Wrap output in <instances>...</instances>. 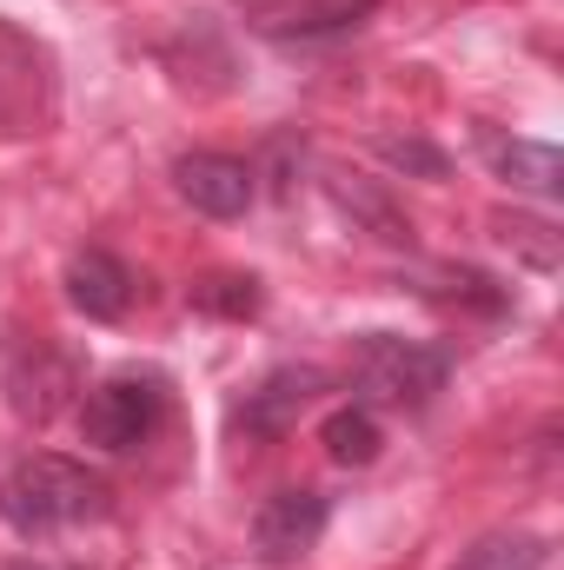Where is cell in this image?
<instances>
[{
  "mask_svg": "<svg viewBox=\"0 0 564 570\" xmlns=\"http://www.w3.org/2000/svg\"><path fill=\"white\" fill-rule=\"evenodd\" d=\"M379 0H253L246 20L273 40H325V33H346L372 13Z\"/></svg>",
  "mask_w": 564,
  "mask_h": 570,
  "instance_id": "ba28073f",
  "label": "cell"
},
{
  "mask_svg": "<svg viewBox=\"0 0 564 570\" xmlns=\"http://www.w3.org/2000/svg\"><path fill=\"white\" fill-rule=\"evenodd\" d=\"M40 114H47V60L27 33L0 27V127L27 134Z\"/></svg>",
  "mask_w": 564,
  "mask_h": 570,
  "instance_id": "8992f818",
  "label": "cell"
},
{
  "mask_svg": "<svg viewBox=\"0 0 564 570\" xmlns=\"http://www.w3.org/2000/svg\"><path fill=\"white\" fill-rule=\"evenodd\" d=\"M13 570H47V564H13Z\"/></svg>",
  "mask_w": 564,
  "mask_h": 570,
  "instance_id": "e0dca14e",
  "label": "cell"
},
{
  "mask_svg": "<svg viewBox=\"0 0 564 570\" xmlns=\"http://www.w3.org/2000/svg\"><path fill=\"white\" fill-rule=\"evenodd\" d=\"M193 305L220 312V318H253L260 312V279L253 273H213V279L193 285Z\"/></svg>",
  "mask_w": 564,
  "mask_h": 570,
  "instance_id": "4fadbf2b",
  "label": "cell"
},
{
  "mask_svg": "<svg viewBox=\"0 0 564 570\" xmlns=\"http://www.w3.org/2000/svg\"><path fill=\"white\" fill-rule=\"evenodd\" d=\"M107 511V484L74 464V458H54V451H33L20 458L13 471H0V518L20 531V538H47V531H67V524H87Z\"/></svg>",
  "mask_w": 564,
  "mask_h": 570,
  "instance_id": "6da1fadb",
  "label": "cell"
},
{
  "mask_svg": "<svg viewBox=\"0 0 564 570\" xmlns=\"http://www.w3.org/2000/svg\"><path fill=\"white\" fill-rule=\"evenodd\" d=\"M492 166L512 179V186H532V193H558L564 186V153L545 140H485Z\"/></svg>",
  "mask_w": 564,
  "mask_h": 570,
  "instance_id": "8fae6325",
  "label": "cell"
},
{
  "mask_svg": "<svg viewBox=\"0 0 564 570\" xmlns=\"http://www.w3.org/2000/svg\"><path fill=\"white\" fill-rule=\"evenodd\" d=\"M379 153L392 159V166H412V173H425V179H438L445 173V153L425 140H399V134H379Z\"/></svg>",
  "mask_w": 564,
  "mask_h": 570,
  "instance_id": "2e32d148",
  "label": "cell"
},
{
  "mask_svg": "<svg viewBox=\"0 0 564 570\" xmlns=\"http://www.w3.org/2000/svg\"><path fill=\"white\" fill-rule=\"evenodd\" d=\"M319 392H325V372H319V365H285V372H273L260 392H246L240 431H246V438H285Z\"/></svg>",
  "mask_w": 564,
  "mask_h": 570,
  "instance_id": "52a82bcc",
  "label": "cell"
},
{
  "mask_svg": "<svg viewBox=\"0 0 564 570\" xmlns=\"http://www.w3.org/2000/svg\"><path fill=\"white\" fill-rule=\"evenodd\" d=\"M67 399H74V365H67V352H54V345L33 338V352H20L13 372H7V405H13L20 419L47 425Z\"/></svg>",
  "mask_w": 564,
  "mask_h": 570,
  "instance_id": "9c48e42d",
  "label": "cell"
},
{
  "mask_svg": "<svg viewBox=\"0 0 564 570\" xmlns=\"http://www.w3.org/2000/svg\"><path fill=\"white\" fill-rule=\"evenodd\" d=\"M67 298L87 312V318H120L127 305H134V273L114 259V253H80L74 266H67Z\"/></svg>",
  "mask_w": 564,
  "mask_h": 570,
  "instance_id": "30bf717a",
  "label": "cell"
},
{
  "mask_svg": "<svg viewBox=\"0 0 564 570\" xmlns=\"http://www.w3.org/2000/svg\"><path fill=\"white\" fill-rule=\"evenodd\" d=\"M319 444H325L332 464H372L379 444H386V431L372 419V405H346V412H332V419L319 425Z\"/></svg>",
  "mask_w": 564,
  "mask_h": 570,
  "instance_id": "7c38bea8",
  "label": "cell"
},
{
  "mask_svg": "<svg viewBox=\"0 0 564 570\" xmlns=\"http://www.w3.org/2000/svg\"><path fill=\"white\" fill-rule=\"evenodd\" d=\"M545 564V538H485L478 551H465L458 570H538Z\"/></svg>",
  "mask_w": 564,
  "mask_h": 570,
  "instance_id": "5bb4252c",
  "label": "cell"
},
{
  "mask_svg": "<svg viewBox=\"0 0 564 570\" xmlns=\"http://www.w3.org/2000/svg\"><path fill=\"white\" fill-rule=\"evenodd\" d=\"M451 379V358L425 338H392V332H372L359 338L352 352V385L366 392V405H392V412H419L445 392Z\"/></svg>",
  "mask_w": 564,
  "mask_h": 570,
  "instance_id": "7a4b0ae2",
  "label": "cell"
},
{
  "mask_svg": "<svg viewBox=\"0 0 564 570\" xmlns=\"http://www.w3.org/2000/svg\"><path fill=\"white\" fill-rule=\"evenodd\" d=\"M159 385L153 379H107V385H94L87 392V405H80V431H87V444H100V451H134L146 444V431L159 425Z\"/></svg>",
  "mask_w": 564,
  "mask_h": 570,
  "instance_id": "3957f363",
  "label": "cell"
},
{
  "mask_svg": "<svg viewBox=\"0 0 564 570\" xmlns=\"http://www.w3.org/2000/svg\"><path fill=\"white\" fill-rule=\"evenodd\" d=\"M505 246H518L538 273H558V259H564V253H558V233H552L545 219H505Z\"/></svg>",
  "mask_w": 564,
  "mask_h": 570,
  "instance_id": "9a60e30c",
  "label": "cell"
},
{
  "mask_svg": "<svg viewBox=\"0 0 564 570\" xmlns=\"http://www.w3.org/2000/svg\"><path fill=\"white\" fill-rule=\"evenodd\" d=\"M319 538H325V491L292 484V491H273V498L253 511V551H260L266 564L305 558Z\"/></svg>",
  "mask_w": 564,
  "mask_h": 570,
  "instance_id": "277c9868",
  "label": "cell"
},
{
  "mask_svg": "<svg viewBox=\"0 0 564 570\" xmlns=\"http://www.w3.org/2000/svg\"><path fill=\"white\" fill-rule=\"evenodd\" d=\"M173 186H179V199H186L193 213H206V219H240V213L253 206V166L233 159V153H186V159L173 166Z\"/></svg>",
  "mask_w": 564,
  "mask_h": 570,
  "instance_id": "5b68a950",
  "label": "cell"
}]
</instances>
